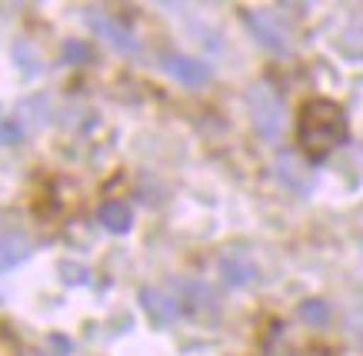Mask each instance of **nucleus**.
<instances>
[{"mask_svg": "<svg viewBox=\"0 0 363 356\" xmlns=\"http://www.w3.org/2000/svg\"><path fill=\"white\" fill-rule=\"evenodd\" d=\"M347 113L340 103L327 101V97H313L300 107L297 117V144L300 150L313 160H323L333 154L340 144H347Z\"/></svg>", "mask_w": 363, "mask_h": 356, "instance_id": "1", "label": "nucleus"}, {"mask_svg": "<svg viewBox=\"0 0 363 356\" xmlns=\"http://www.w3.org/2000/svg\"><path fill=\"white\" fill-rule=\"evenodd\" d=\"M167 74L174 80H180V84H187V87H203L213 77L210 64H203L197 57H170L167 60Z\"/></svg>", "mask_w": 363, "mask_h": 356, "instance_id": "4", "label": "nucleus"}, {"mask_svg": "<svg viewBox=\"0 0 363 356\" xmlns=\"http://www.w3.org/2000/svg\"><path fill=\"white\" fill-rule=\"evenodd\" d=\"M247 107H250L253 127L267 137V140H277L284 134V123H286V110L280 97H277L270 87H253L250 97H247Z\"/></svg>", "mask_w": 363, "mask_h": 356, "instance_id": "2", "label": "nucleus"}, {"mask_svg": "<svg viewBox=\"0 0 363 356\" xmlns=\"http://www.w3.org/2000/svg\"><path fill=\"white\" fill-rule=\"evenodd\" d=\"M140 300H143V306H147V313L154 316L157 323H170V320H177L180 316V303L167 293V289H154V287H147L140 293Z\"/></svg>", "mask_w": 363, "mask_h": 356, "instance_id": "6", "label": "nucleus"}, {"mask_svg": "<svg viewBox=\"0 0 363 356\" xmlns=\"http://www.w3.org/2000/svg\"><path fill=\"white\" fill-rule=\"evenodd\" d=\"M13 137H21V130L11 127V123H4V127H0V144H11Z\"/></svg>", "mask_w": 363, "mask_h": 356, "instance_id": "13", "label": "nucleus"}, {"mask_svg": "<svg viewBox=\"0 0 363 356\" xmlns=\"http://www.w3.org/2000/svg\"><path fill=\"white\" fill-rule=\"evenodd\" d=\"M300 320L310 323V326H323V323L330 320V306L323 300H307L300 303Z\"/></svg>", "mask_w": 363, "mask_h": 356, "instance_id": "10", "label": "nucleus"}, {"mask_svg": "<svg viewBox=\"0 0 363 356\" xmlns=\"http://www.w3.org/2000/svg\"><path fill=\"white\" fill-rule=\"evenodd\" d=\"M87 21H90V27L97 30L104 40L111 47H117V50H137V40H133V34L123 27V23H117L113 17H107V13H87Z\"/></svg>", "mask_w": 363, "mask_h": 356, "instance_id": "5", "label": "nucleus"}, {"mask_svg": "<svg viewBox=\"0 0 363 356\" xmlns=\"http://www.w3.org/2000/svg\"><path fill=\"white\" fill-rule=\"evenodd\" d=\"M97 220H100V226H104V230H111V234H130L133 210L123 200H107V203H100Z\"/></svg>", "mask_w": 363, "mask_h": 356, "instance_id": "7", "label": "nucleus"}, {"mask_svg": "<svg viewBox=\"0 0 363 356\" xmlns=\"http://www.w3.org/2000/svg\"><path fill=\"white\" fill-rule=\"evenodd\" d=\"M247 23H250V30L257 34V40L264 47H270L277 54H286V50H290V30H286L270 11H250L247 13Z\"/></svg>", "mask_w": 363, "mask_h": 356, "instance_id": "3", "label": "nucleus"}, {"mask_svg": "<svg viewBox=\"0 0 363 356\" xmlns=\"http://www.w3.org/2000/svg\"><path fill=\"white\" fill-rule=\"evenodd\" d=\"M90 57V47L87 44H77V40H70V44L64 47V60L67 64H74V60H87Z\"/></svg>", "mask_w": 363, "mask_h": 356, "instance_id": "11", "label": "nucleus"}, {"mask_svg": "<svg viewBox=\"0 0 363 356\" xmlns=\"http://www.w3.org/2000/svg\"><path fill=\"white\" fill-rule=\"evenodd\" d=\"M30 256V243L23 236H0V270H13Z\"/></svg>", "mask_w": 363, "mask_h": 356, "instance_id": "9", "label": "nucleus"}, {"mask_svg": "<svg viewBox=\"0 0 363 356\" xmlns=\"http://www.w3.org/2000/svg\"><path fill=\"white\" fill-rule=\"evenodd\" d=\"M220 273H223V280H227L230 287H247V283H253V280H257V267H253L243 253H227V256H223V260H220Z\"/></svg>", "mask_w": 363, "mask_h": 356, "instance_id": "8", "label": "nucleus"}, {"mask_svg": "<svg viewBox=\"0 0 363 356\" xmlns=\"http://www.w3.org/2000/svg\"><path fill=\"white\" fill-rule=\"evenodd\" d=\"M60 273H67V283H87V267H74V263H60Z\"/></svg>", "mask_w": 363, "mask_h": 356, "instance_id": "12", "label": "nucleus"}]
</instances>
